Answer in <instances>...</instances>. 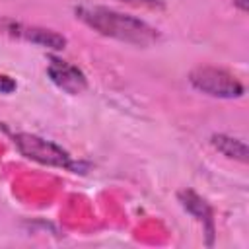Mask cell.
<instances>
[{
  "label": "cell",
  "instance_id": "10",
  "mask_svg": "<svg viewBox=\"0 0 249 249\" xmlns=\"http://www.w3.org/2000/svg\"><path fill=\"white\" fill-rule=\"evenodd\" d=\"M233 4H235L241 12H247V10H249V0H233Z\"/></svg>",
  "mask_w": 249,
  "mask_h": 249
},
{
  "label": "cell",
  "instance_id": "5",
  "mask_svg": "<svg viewBox=\"0 0 249 249\" xmlns=\"http://www.w3.org/2000/svg\"><path fill=\"white\" fill-rule=\"evenodd\" d=\"M177 198H179L181 206H183L191 216H195V218L206 228L208 243H212V235H214V218H212V208H210V204H208L200 195H196V193L191 191V189L179 191V193H177Z\"/></svg>",
  "mask_w": 249,
  "mask_h": 249
},
{
  "label": "cell",
  "instance_id": "3",
  "mask_svg": "<svg viewBox=\"0 0 249 249\" xmlns=\"http://www.w3.org/2000/svg\"><path fill=\"white\" fill-rule=\"evenodd\" d=\"M189 84L210 97L237 99L243 97L245 86L228 70L218 66H196L189 72Z\"/></svg>",
  "mask_w": 249,
  "mask_h": 249
},
{
  "label": "cell",
  "instance_id": "7",
  "mask_svg": "<svg viewBox=\"0 0 249 249\" xmlns=\"http://www.w3.org/2000/svg\"><path fill=\"white\" fill-rule=\"evenodd\" d=\"M210 144L226 158L230 160H235V161H241V163H247L249 160V152H247V144L239 138H233L230 134H212L210 136Z\"/></svg>",
  "mask_w": 249,
  "mask_h": 249
},
{
  "label": "cell",
  "instance_id": "4",
  "mask_svg": "<svg viewBox=\"0 0 249 249\" xmlns=\"http://www.w3.org/2000/svg\"><path fill=\"white\" fill-rule=\"evenodd\" d=\"M47 74H49L51 82H53L56 88H60L62 91H66V93H70V95H78V93H82V91L88 88V78H86V74H84L78 66L66 62V60H60V58H54V56H53V58L49 60Z\"/></svg>",
  "mask_w": 249,
  "mask_h": 249
},
{
  "label": "cell",
  "instance_id": "2",
  "mask_svg": "<svg viewBox=\"0 0 249 249\" xmlns=\"http://www.w3.org/2000/svg\"><path fill=\"white\" fill-rule=\"evenodd\" d=\"M14 144L18 152L25 156L27 160H33L41 165H51V167L68 169L72 173H82V163L76 161L66 150H62L58 144L51 140H45L29 132H18L14 134Z\"/></svg>",
  "mask_w": 249,
  "mask_h": 249
},
{
  "label": "cell",
  "instance_id": "9",
  "mask_svg": "<svg viewBox=\"0 0 249 249\" xmlns=\"http://www.w3.org/2000/svg\"><path fill=\"white\" fill-rule=\"evenodd\" d=\"M16 88H18V84H16L14 78H10V76H6V74H0V93L8 95V93L16 91Z\"/></svg>",
  "mask_w": 249,
  "mask_h": 249
},
{
  "label": "cell",
  "instance_id": "1",
  "mask_svg": "<svg viewBox=\"0 0 249 249\" xmlns=\"http://www.w3.org/2000/svg\"><path fill=\"white\" fill-rule=\"evenodd\" d=\"M76 18L103 37H111L136 47H150L160 39V31L144 19L103 6H80L76 8Z\"/></svg>",
  "mask_w": 249,
  "mask_h": 249
},
{
  "label": "cell",
  "instance_id": "8",
  "mask_svg": "<svg viewBox=\"0 0 249 249\" xmlns=\"http://www.w3.org/2000/svg\"><path fill=\"white\" fill-rule=\"evenodd\" d=\"M121 2H126L136 8H150V10H161L165 6L161 0H121Z\"/></svg>",
  "mask_w": 249,
  "mask_h": 249
},
{
  "label": "cell",
  "instance_id": "6",
  "mask_svg": "<svg viewBox=\"0 0 249 249\" xmlns=\"http://www.w3.org/2000/svg\"><path fill=\"white\" fill-rule=\"evenodd\" d=\"M16 33L41 47V49H49V51H62L66 47V37L62 33H56L53 29H45V27H37V25H16Z\"/></svg>",
  "mask_w": 249,
  "mask_h": 249
}]
</instances>
